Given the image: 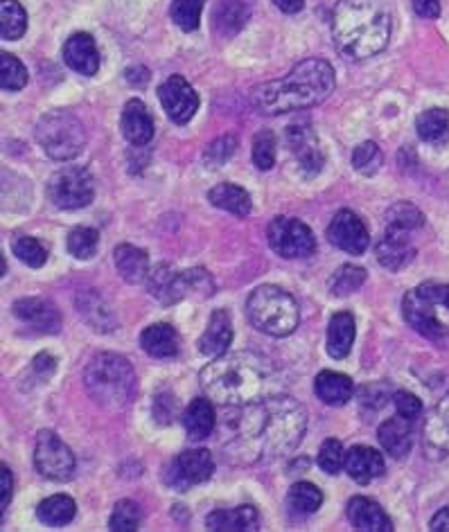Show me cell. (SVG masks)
<instances>
[{"instance_id": "1", "label": "cell", "mask_w": 449, "mask_h": 532, "mask_svg": "<svg viewBox=\"0 0 449 532\" xmlns=\"http://www.w3.org/2000/svg\"><path fill=\"white\" fill-rule=\"evenodd\" d=\"M222 454L231 465H255L289 456L301 445L307 411L289 395H267L242 406H224Z\"/></svg>"}, {"instance_id": "2", "label": "cell", "mask_w": 449, "mask_h": 532, "mask_svg": "<svg viewBox=\"0 0 449 532\" xmlns=\"http://www.w3.org/2000/svg\"><path fill=\"white\" fill-rule=\"evenodd\" d=\"M276 379L274 363L255 352H226L199 372L206 397L219 406H242L271 393Z\"/></svg>"}, {"instance_id": "3", "label": "cell", "mask_w": 449, "mask_h": 532, "mask_svg": "<svg viewBox=\"0 0 449 532\" xmlns=\"http://www.w3.org/2000/svg\"><path fill=\"white\" fill-rule=\"evenodd\" d=\"M334 91V68L330 61L312 57L296 64L285 77L253 88V106L264 115H283L328 100Z\"/></svg>"}, {"instance_id": "4", "label": "cell", "mask_w": 449, "mask_h": 532, "mask_svg": "<svg viewBox=\"0 0 449 532\" xmlns=\"http://www.w3.org/2000/svg\"><path fill=\"white\" fill-rule=\"evenodd\" d=\"M332 37L343 57L371 59L389 46L391 12L384 0H339L332 12Z\"/></svg>"}, {"instance_id": "5", "label": "cell", "mask_w": 449, "mask_h": 532, "mask_svg": "<svg viewBox=\"0 0 449 532\" xmlns=\"http://www.w3.org/2000/svg\"><path fill=\"white\" fill-rule=\"evenodd\" d=\"M84 386L88 397L102 409L120 411L134 397L136 375L125 357L116 352H98L86 363Z\"/></svg>"}, {"instance_id": "6", "label": "cell", "mask_w": 449, "mask_h": 532, "mask_svg": "<svg viewBox=\"0 0 449 532\" xmlns=\"http://www.w3.org/2000/svg\"><path fill=\"white\" fill-rule=\"evenodd\" d=\"M246 316H249L255 330L276 336V339L289 336L301 323L296 300L276 285L253 289V294L246 300Z\"/></svg>"}, {"instance_id": "7", "label": "cell", "mask_w": 449, "mask_h": 532, "mask_svg": "<svg viewBox=\"0 0 449 532\" xmlns=\"http://www.w3.org/2000/svg\"><path fill=\"white\" fill-rule=\"evenodd\" d=\"M37 143L52 161H73L84 152L86 131L77 115L68 111H52L37 122Z\"/></svg>"}, {"instance_id": "8", "label": "cell", "mask_w": 449, "mask_h": 532, "mask_svg": "<svg viewBox=\"0 0 449 532\" xmlns=\"http://www.w3.org/2000/svg\"><path fill=\"white\" fill-rule=\"evenodd\" d=\"M147 287H149V294H152L158 303H163V305L179 303V300L192 294V291H199V294L210 296L215 289L208 271L204 269L176 271L170 264H158L154 271H149Z\"/></svg>"}, {"instance_id": "9", "label": "cell", "mask_w": 449, "mask_h": 532, "mask_svg": "<svg viewBox=\"0 0 449 532\" xmlns=\"http://www.w3.org/2000/svg\"><path fill=\"white\" fill-rule=\"evenodd\" d=\"M267 239L271 251L285 257V260H303L316 253V239L310 226L294 217L271 219L267 228Z\"/></svg>"}, {"instance_id": "10", "label": "cell", "mask_w": 449, "mask_h": 532, "mask_svg": "<svg viewBox=\"0 0 449 532\" xmlns=\"http://www.w3.org/2000/svg\"><path fill=\"white\" fill-rule=\"evenodd\" d=\"M48 197L61 210L86 208L95 197V181L86 167H64L52 174Z\"/></svg>"}, {"instance_id": "11", "label": "cell", "mask_w": 449, "mask_h": 532, "mask_svg": "<svg viewBox=\"0 0 449 532\" xmlns=\"http://www.w3.org/2000/svg\"><path fill=\"white\" fill-rule=\"evenodd\" d=\"M34 467L48 481L64 483L75 474V456L55 431H39L34 447Z\"/></svg>"}, {"instance_id": "12", "label": "cell", "mask_w": 449, "mask_h": 532, "mask_svg": "<svg viewBox=\"0 0 449 532\" xmlns=\"http://www.w3.org/2000/svg\"><path fill=\"white\" fill-rule=\"evenodd\" d=\"M215 472V460L208 449H190L176 456L165 467L163 481L176 492H186L190 487L206 483Z\"/></svg>"}, {"instance_id": "13", "label": "cell", "mask_w": 449, "mask_h": 532, "mask_svg": "<svg viewBox=\"0 0 449 532\" xmlns=\"http://www.w3.org/2000/svg\"><path fill=\"white\" fill-rule=\"evenodd\" d=\"M434 303L420 296L418 289H411L402 298V316L413 330L434 341L440 348H449V327L443 325L434 314Z\"/></svg>"}, {"instance_id": "14", "label": "cell", "mask_w": 449, "mask_h": 532, "mask_svg": "<svg viewBox=\"0 0 449 532\" xmlns=\"http://www.w3.org/2000/svg\"><path fill=\"white\" fill-rule=\"evenodd\" d=\"M158 100H161L167 118L174 124H188L199 109L197 91L181 75H172L158 86Z\"/></svg>"}, {"instance_id": "15", "label": "cell", "mask_w": 449, "mask_h": 532, "mask_svg": "<svg viewBox=\"0 0 449 532\" xmlns=\"http://www.w3.org/2000/svg\"><path fill=\"white\" fill-rule=\"evenodd\" d=\"M325 235H328V242L332 246H337L343 253L350 255L366 253L368 244H371V235H368L366 224L362 217L355 215L352 210H339L337 215L332 217Z\"/></svg>"}, {"instance_id": "16", "label": "cell", "mask_w": 449, "mask_h": 532, "mask_svg": "<svg viewBox=\"0 0 449 532\" xmlns=\"http://www.w3.org/2000/svg\"><path fill=\"white\" fill-rule=\"evenodd\" d=\"M287 145L289 149H292V154L296 156V161L298 165H301L305 176L321 174L323 165H325V152L310 124H305V122L289 124Z\"/></svg>"}, {"instance_id": "17", "label": "cell", "mask_w": 449, "mask_h": 532, "mask_svg": "<svg viewBox=\"0 0 449 532\" xmlns=\"http://www.w3.org/2000/svg\"><path fill=\"white\" fill-rule=\"evenodd\" d=\"M416 244L411 239V230L386 226L384 235L375 246L377 262L389 271H400L404 266H409L413 257H416Z\"/></svg>"}, {"instance_id": "18", "label": "cell", "mask_w": 449, "mask_h": 532, "mask_svg": "<svg viewBox=\"0 0 449 532\" xmlns=\"http://www.w3.org/2000/svg\"><path fill=\"white\" fill-rule=\"evenodd\" d=\"M14 316L21 323L43 334H57L61 330V314L48 298H21L12 305Z\"/></svg>"}, {"instance_id": "19", "label": "cell", "mask_w": 449, "mask_h": 532, "mask_svg": "<svg viewBox=\"0 0 449 532\" xmlns=\"http://www.w3.org/2000/svg\"><path fill=\"white\" fill-rule=\"evenodd\" d=\"M422 438L429 458L443 460L449 456V393L429 413Z\"/></svg>"}, {"instance_id": "20", "label": "cell", "mask_w": 449, "mask_h": 532, "mask_svg": "<svg viewBox=\"0 0 449 532\" xmlns=\"http://www.w3.org/2000/svg\"><path fill=\"white\" fill-rule=\"evenodd\" d=\"M75 305L86 321V325L91 327L93 332L109 334L118 327V316L116 312H113L107 300L100 296V291H93V289L79 291Z\"/></svg>"}, {"instance_id": "21", "label": "cell", "mask_w": 449, "mask_h": 532, "mask_svg": "<svg viewBox=\"0 0 449 532\" xmlns=\"http://www.w3.org/2000/svg\"><path fill=\"white\" fill-rule=\"evenodd\" d=\"M120 129H122V136L127 138L129 145L145 147V145L152 143L154 120H152V115H149L143 100L134 97V100H129L125 104V109H122Z\"/></svg>"}, {"instance_id": "22", "label": "cell", "mask_w": 449, "mask_h": 532, "mask_svg": "<svg viewBox=\"0 0 449 532\" xmlns=\"http://www.w3.org/2000/svg\"><path fill=\"white\" fill-rule=\"evenodd\" d=\"M64 61L75 73L93 77L100 70V52L95 46V39L88 32H77L66 41Z\"/></svg>"}, {"instance_id": "23", "label": "cell", "mask_w": 449, "mask_h": 532, "mask_svg": "<svg viewBox=\"0 0 449 532\" xmlns=\"http://www.w3.org/2000/svg\"><path fill=\"white\" fill-rule=\"evenodd\" d=\"M206 528L213 532H255L260 530V514L253 505L219 508L206 517Z\"/></svg>"}, {"instance_id": "24", "label": "cell", "mask_w": 449, "mask_h": 532, "mask_svg": "<svg viewBox=\"0 0 449 532\" xmlns=\"http://www.w3.org/2000/svg\"><path fill=\"white\" fill-rule=\"evenodd\" d=\"M343 469H346L348 476L355 483L368 485L386 472V463H384V456L377 449L357 445L346 451V467Z\"/></svg>"}, {"instance_id": "25", "label": "cell", "mask_w": 449, "mask_h": 532, "mask_svg": "<svg viewBox=\"0 0 449 532\" xmlns=\"http://www.w3.org/2000/svg\"><path fill=\"white\" fill-rule=\"evenodd\" d=\"M348 519L359 532H391L393 521L380 503L366 496H352L348 503Z\"/></svg>"}, {"instance_id": "26", "label": "cell", "mask_w": 449, "mask_h": 532, "mask_svg": "<svg viewBox=\"0 0 449 532\" xmlns=\"http://www.w3.org/2000/svg\"><path fill=\"white\" fill-rule=\"evenodd\" d=\"M233 343V323L231 316H228L224 309H215L213 316H210L206 332L201 334L199 339V352L208 359H217L222 354L228 352Z\"/></svg>"}, {"instance_id": "27", "label": "cell", "mask_w": 449, "mask_h": 532, "mask_svg": "<svg viewBox=\"0 0 449 532\" xmlns=\"http://www.w3.org/2000/svg\"><path fill=\"white\" fill-rule=\"evenodd\" d=\"M377 440H380L382 449L393 458L409 456L413 447V420L404 418V415H395L389 418L377 429Z\"/></svg>"}, {"instance_id": "28", "label": "cell", "mask_w": 449, "mask_h": 532, "mask_svg": "<svg viewBox=\"0 0 449 532\" xmlns=\"http://www.w3.org/2000/svg\"><path fill=\"white\" fill-rule=\"evenodd\" d=\"M183 427H186L188 438L195 442L213 436V431L217 427V413L213 399L210 397L192 399L186 413H183Z\"/></svg>"}, {"instance_id": "29", "label": "cell", "mask_w": 449, "mask_h": 532, "mask_svg": "<svg viewBox=\"0 0 449 532\" xmlns=\"http://www.w3.org/2000/svg\"><path fill=\"white\" fill-rule=\"evenodd\" d=\"M113 264L127 285H140L149 278V257L134 244H118L113 251Z\"/></svg>"}, {"instance_id": "30", "label": "cell", "mask_w": 449, "mask_h": 532, "mask_svg": "<svg viewBox=\"0 0 449 532\" xmlns=\"http://www.w3.org/2000/svg\"><path fill=\"white\" fill-rule=\"evenodd\" d=\"M179 334L172 325L167 323H154L140 334V348H143L149 357L154 359H172L179 354Z\"/></svg>"}, {"instance_id": "31", "label": "cell", "mask_w": 449, "mask_h": 532, "mask_svg": "<svg viewBox=\"0 0 449 532\" xmlns=\"http://www.w3.org/2000/svg\"><path fill=\"white\" fill-rule=\"evenodd\" d=\"M314 393L323 404L343 406V404L350 402L352 393H355V386H352V379L348 375H341V372H332V370H323L314 379Z\"/></svg>"}, {"instance_id": "32", "label": "cell", "mask_w": 449, "mask_h": 532, "mask_svg": "<svg viewBox=\"0 0 449 532\" xmlns=\"http://www.w3.org/2000/svg\"><path fill=\"white\" fill-rule=\"evenodd\" d=\"M357 323L350 312H337L328 323V354L332 359H346L355 343Z\"/></svg>"}, {"instance_id": "33", "label": "cell", "mask_w": 449, "mask_h": 532, "mask_svg": "<svg viewBox=\"0 0 449 532\" xmlns=\"http://www.w3.org/2000/svg\"><path fill=\"white\" fill-rule=\"evenodd\" d=\"M208 201L213 203L215 208L231 212L235 217H246L253 208V201L249 197V192L235 183H219L213 190L208 192Z\"/></svg>"}, {"instance_id": "34", "label": "cell", "mask_w": 449, "mask_h": 532, "mask_svg": "<svg viewBox=\"0 0 449 532\" xmlns=\"http://www.w3.org/2000/svg\"><path fill=\"white\" fill-rule=\"evenodd\" d=\"M416 131L422 143L447 145L449 143V111L429 109L416 118Z\"/></svg>"}, {"instance_id": "35", "label": "cell", "mask_w": 449, "mask_h": 532, "mask_svg": "<svg viewBox=\"0 0 449 532\" xmlns=\"http://www.w3.org/2000/svg\"><path fill=\"white\" fill-rule=\"evenodd\" d=\"M75 512H77V505L73 499H70V496L55 494V496H48L46 501L39 503L37 517H39V521L46 523V526L59 528V526H66V523L73 521Z\"/></svg>"}, {"instance_id": "36", "label": "cell", "mask_w": 449, "mask_h": 532, "mask_svg": "<svg viewBox=\"0 0 449 532\" xmlns=\"http://www.w3.org/2000/svg\"><path fill=\"white\" fill-rule=\"evenodd\" d=\"M28 30V14L16 0H0V34L5 41L21 39Z\"/></svg>"}, {"instance_id": "37", "label": "cell", "mask_w": 449, "mask_h": 532, "mask_svg": "<svg viewBox=\"0 0 449 532\" xmlns=\"http://www.w3.org/2000/svg\"><path fill=\"white\" fill-rule=\"evenodd\" d=\"M287 505L294 514H314L323 505V492L314 483L301 481L292 485L287 494Z\"/></svg>"}, {"instance_id": "38", "label": "cell", "mask_w": 449, "mask_h": 532, "mask_svg": "<svg viewBox=\"0 0 449 532\" xmlns=\"http://www.w3.org/2000/svg\"><path fill=\"white\" fill-rule=\"evenodd\" d=\"M364 282H366V269L357 264H343L334 271V276L330 280V294L337 298L352 296L355 291L364 287Z\"/></svg>"}, {"instance_id": "39", "label": "cell", "mask_w": 449, "mask_h": 532, "mask_svg": "<svg viewBox=\"0 0 449 532\" xmlns=\"http://www.w3.org/2000/svg\"><path fill=\"white\" fill-rule=\"evenodd\" d=\"M204 5L206 0H172L170 16L176 28H181L183 32H195L201 23Z\"/></svg>"}, {"instance_id": "40", "label": "cell", "mask_w": 449, "mask_h": 532, "mask_svg": "<svg viewBox=\"0 0 449 532\" xmlns=\"http://www.w3.org/2000/svg\"><path fill=\"white\" fill-rule=\"evenodd\" d=\"M98 246L100 235L95 228L79 226L68 235V253L77 257V260H91V257L98 253Z\"/></svg>"}, {"instance_id": "41", "label": "cell", "mask_w": 449, "mask_h": 532, "mask_svg": "<svg viewBox=\"0 0 449 532\" xmlns=\"http://www.w3.org/2000/svg\"><path fill=\"white\" fill-rule=\"evenodd\" d=\"M386 226L404 228V230H418L425 226V215L409 201H400L386 210Z\"/></svg>"}, {"instance_id": "42", "label": "cell", "mask_w": 449, "mask_h": 532, "mask_svg": "<svg viewBox=\"0 0 449 532\" xmlns=\"http://www.w3.org/2000/svg\"><path fill=\"white\" fill-rule=\"evenodd\" d=\"M12 251L23 264H28L30 269H41V266L48 262V248L43 246L39 239L28 235L16 237L12 242Z\"/></svg>"}, {"instance_id": "43", "label": "cell", "mask_w": 449, "mask_h": 532, "mask_svg": "<svg viewBox=\"0 0 449 532\" xmlns=\"http://www.w3.org/2000/svg\"><path fill=\"white\" fill-rule=\"evenodd\" d=\"M276 147H278V140H276V133L271 129H262L255 133L253 138V163L258 170H271V167L276 165Z\"/></svg>"}, {"instance_id": "44", "label": "cell", "mask_w": 449, "mask_h": 532, "mask_svg": "<svg viewBox=\"0 0 449 532\" xmlns=\"http://www.w3.org/2000/svg\"><path fill=\"white\" fill-rule=\"evenodd\" d=\"M382 163H384L382 149L377 147V143H373V140H366V143L357 145L355 152H352V167H355L362 176L377 174Z\"/></svg>"}, {"instance_id": "45", "label": "cell", "mask_w": 449, "mask_h": 532, "mask_svg": "<svg viewBox=\"0 0 449 532\" xmlns=\"http://www.w3.org/2000/svg\"><path fill=\"white\" fill-rule=\"evenodd\" d=\"M28 84V70L14 55H0V86L3 91H21Z\"/></svg>"}, {"instance_id": "46", "label": "cell", "mask_w": 449, "mask_h": 532, "mask_svg": "<svg viewBox=\"0 0 449 532\" xmlns=\"http://www.w3.org/2000/svg\"><path fill=\"white\" fill-rule=\"evenodd\" d=\"M140 519H143V514H140L138 503L134 501H118L116 508L111 512V519H109V530L113 532H136L140 526Z\"/></svg>"}, {"instance_id": "47", "label": "cell", "mask_w": 449, "mask_h": 532, "mask_svg": "<svg viewBox=\"0 0 449 532\" xmlns=\"http://www.w3.org/2000/svg\"><path fill=\"white\" fill-rule=\"evenodd\" d=\"M316 463L323 469L325 474H337L346 467V451H343L341 442L328 438L319 449V456H316Z\"/></svg>"}, {"instance_id": "48", "label": "cell", "mask_w": 449, "mask_h": 532, "mask_svg": "<svg viewBox=\"0 0 449 532\" xmlns=\"http://www.w3.org/2000/svg\"><path fill=\"white\" fill-rule=\"evenodd\" d=\"M237 149V140L233 136H224V138H217L215 143H210L204 152V163L210 167V170H217V167H222L228 158L235 154Z\"/></svg>"}, {"instance_id": "49", "label": "cell", "mask_w": 449, "mask_h": 532, "mask_svg": "<svg viewBox=\"0 0 449 532\" xmlns=\"http://www.w3.org/2000/svg\"><path fill=\"white\" fill-rule=\"evenodd\" d=\"M215 14H224V19H215L217 28L233 25V30L237 32L246 23V19H249V7H246L242 0H226V3L222 0V5L217 7Z\"/></svg>"}, {"instance_id": "50", "label": "cell", "mask_w": 449, "mask_h": 532, "mask_svg": "<svg viewBox=\"0 0 449 532\" xmlns=\"http://www.w3.org/2000/svg\"><path fill=\"white\" fill-rule=\"evenodd\" d=\"M393 404H395V409H398V413L404 415V418H409V420L420 418L422 402L416 395L409 393V390H398V393L393 395Z\"/></svg>"}, {"instance_id": "51", "label": "cell", "mask_w": 449, "mask_h": 532, "mask_svg": "<svg viewBox=\"0 0 449 532\" xmlns=\"http://www.w3.org/2000/svg\"><path fill=\"white\" fill-rule=\"evenodd\" d=\"M418 291L420 296H425L429 300V303L449 309V285H445V282H434V280L422 282Z\"/></svg>"}, {"instance_id": "52", "label": "cell", "mask_w": 449, "mask_h": 532, "mask_svg": "<svg viewBox=\"0 0 449 532\" xmlns=\"http://www.w3.org/2000/svg\"><path fill=\"white\" fill-rule=\"evenodd\" d=\"M174 413H176L174 395H170V393L158 395L156 402H154V418L161 424H170L174 420Z\"/></svg>"}, {"instance_id": "53", "label": "cell", "mask_w": 449, "mask_h": 532, "mask_svg": "<svg viewBox=\"0 0 449 532\" xmlns=\"http://www.w3.org/2000/svg\"><path fill=\"white\" fill-rule=\"evenodd\" d=\"M32 370H34V375H37L41 381H48L52 375H55L57 359L50 357L48 352L37 354V357H34V361H32Z\"/></svg>"}, {"instance_id": "54", "label": "cell", "mask_w": 449, "mask_h": 532, "mask_svg": "<svg viewBox=\"0 0 449 532\" xmlns=\"http://www.w3.org/2000/svg\"><path fill=\"white\" fill-rule=\"evenodd\" d=\"M411 5L422 19H438L440 16V0H411Z\"/></svg>"}, {"instance_id": "55", "label": "cell", "mask_w": 449, "mask_h": 532, "mask_svg": "<svg viewBox=\"0 0 449 532\" xmlns=\"http://www.w3.org/2000/svg\"><path fill=\"white\" fill-rule=\"evenodd\" d=\"M0 487H3V501H0V508H3V512H7V505H10L12 501V472L7 469V465L0 467Z\"/></svg>"}, {"instance_id": "56", "label": "cell", "mask_w": 449, "mask_h": 532, "mask_svg": "<svg viewBox=\"0 0 449 532\" xmlns=\"http://www.w3.org/2000/svg\"><path fill=\"white\" fill-rule=\"evenodd\" d=\"M429 528L434 532H449V505L440 508L429 521Z\"/></svg>"}, {"instance_id": "57", "label": "cell", "mask_w": 449, "mask_h": 532, "mask_svg": "<svg viewBox=\"0 0 449 532\" xmlns=\"http://www.w3.org/2000/svg\"><path fill=\"white\" fill-rule=\"evenodd\" d=\"M276 7L280 12H285V14H296V12H301L303 10V5H305V0H274Z\"/></svg>"}]
</instances>
